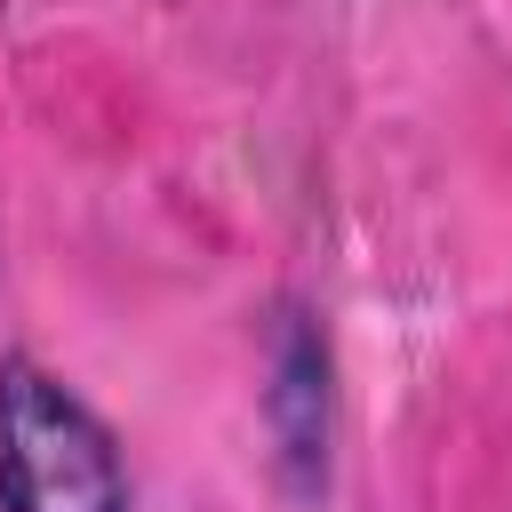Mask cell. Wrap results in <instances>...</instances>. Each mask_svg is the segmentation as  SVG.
I'll list each match as a JSON object with an SVG mask.
<instances>
[{
  "mask_svg": "<svg viewBox=\"0 0 512 512\" xmlns=\"http://www.w3.org/2000/svg\"><path fill=\"white\" fill-rule=\"evenodd\" d=\"M0 512H128L112 424L32 352H0Z\"/></svg>",
  "mask_w": 512,
  "mask_h": 512,
  "instance_id": "obj_1",
  "label": "cell"
},
{
  "mask_svg": "<svg viewBox=\"0 0 512 512\" xmlns=\"http://www.w3.org/2000/svg\"><path fill=\"white\" fill-rule=\"evenodd\" d=\"M264 440H272V480L288 504H320L328 496V464H336V352L328 328L304 296H272L264 312Z\"/></svg>",
  "mask_w": 512,
  "mask_h": 512,
  "instance_id": "obj_2",
  "label": "cell"
}]
</instances>
